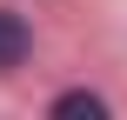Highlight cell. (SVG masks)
<instances>
[{
	"instance_id": "7a4b0ae2",
	"label": "cell",
	"mask_w": 127,
	"mask_h": 120,
	"mask_svg": "<svg viewBox=\"0 0 127 120\" xmlns=\"http://www.w3.org/2000/svg\"><path fill=\"white\" fill-rule=\"evenodd\" d=\"M54 114H60V120H74V114L100 120V114H107V100H100V94H60V100H54Z\"/></svg>"
},
{
	"instance_id": "6da1fadb",
	"label": "cell",
	"mask_w": 127,
	"mask_h": 120,
	"mask_svg": "<svg viewBox=\"0 0 127 120\" xmlns=\"http://www.w3.org/2000/svg\"><path fill=\"white\" fill-rule=\"evenodd\" d=\"M27 53H33V33H27V20L0 7V73H13Z\"/></svg>"
}]
</instances>
